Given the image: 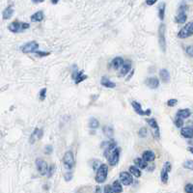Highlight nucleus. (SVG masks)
<instances>
[{
	"label": "nucleus",
	"instance_id": "ea45409f",
	"mask_svg": "<svg viewBox=\"0 0 193 193\" xmlns=\"http://www.w3.org/2000/svg\"><path fill=\"white\" fill-rule=\"evenodd\" d=\"M185 192L186 193H193V185L192 184H187L185 186Z\"/></svg>",
	"mask_w": 193,
	"mask_h": 193
},
{
	"label": "nucleus",
	"instance_id": "de8ad7c7",
	"mask_svg": "<svg viewBox=\"0 0 193 193\" xmlns=\"http://www.w3.org/2000/svg\"><path fill=\"white\" fill-rule=\"evenodd\" d=\"M96 192H101V186H100V185H97Z\"/></svg>",
	"mask_w": 193,
	"mask_h": 193
},
{
	"label": "nucleus",
	"instance_id": "a211bd4d",
	"mask_svg": "<svg viewBox=\"0 0 193 193\" xmlns=\"http://www.w3.org/2000/svg\"><path fill=\"white\" fill-rule=\"evenodd\" d=\"M101 84L105 88H110V89H114L116 87V83H114L113 81H111L109 78L106 76H102L101 79Z\"/></svg>",
	"mask_w": 193,
	"mask_h": 193
},
{
	"label": "nucleus",
	"instance_id": "f8f14e48",
	"mask_svg": "<svg viewBox=\"0 0 193 193\" xmlns=\"http://www.w3.org/2000/svg\"><path fill=\"white\" fill-rule=\"evenodd\" d=\"M131 67H132V63L130 60H124V63L122 67L120 68V73H119V76L123 77L127 76V73L131 71Z\"/></svg>",
	"mask_w": 193,
	"mask_h": 193
},
{
	"label": "nucleus",
	"instance_id": "8fccbe9b",
	"mask_svg": "<svg viewBox=\"0 0 193 193\" xmlns=\"http://www.w3.org/2000/svg\"><path fill=\"white\" fill-rule=\"evenodd\" d=\"M188 150H189V152H190V153H192V152H193V151H192V147H189V149H188Z\"/></svg>",
	"mask_w": 193,
	"mask_h": 193
},
{
	"label": "nucleus",
	"instance_id": "f03ea898",
	"mask_svg": "<svg viewBox=\"0 0 193 193\" xmlns=\"http://www.w3.org/2000/svg\"><path fill=\"white\" fill-rule=\"evenodd\" d=\"M157 34H158V43H159L160 50L163 53H165L167 43H166V25L164 23L159 24Z\"/></svg>",
	"mask_w": 193,
	"mask_h": 193
},
{
	"label": "nucleus",
	"instance_id": "72a5a7b5",
	"mask_svg": "<svg viewBox=\"0 0 193 193\" xmlns=\"http://www.w3.org/2000/svg\"><path fill=\"white\" fill-rule=\"evenodd\" d=\"M138 135L140 138H146L148 135V130L146 127H141L139 131H138Z\"/></svg>",
	"mask_w": 193,
	"mask_h": 193
},
{
	"label": "nucleus",
	"instance_id": "6ab92c4d",
	"mask_svg": "<svg viewBox=\"0 0 193 193\" xmlns=\"http://www.w3.org/2000/svg\"><path fill=\"white\" fill-rule=\"evenodd\" d=\"M44 18V14L43 11H38L35 14H33L31 18H30V21L32 22H42Z\"/></svg>",
	"mask_w": 193,
	"mask_h": 193
},
{
	"label": "nucleus",
	"instance_id": "a878e982",
	"mask_svg": "<svg viewBox=\"0 0 193 193\" xmlns=\"http://www.w3.org/2000/svg\"><path fill=\"white\" fill-rule=\"evenodd\" d=\"M112 186V190L114 193H121L123 192V186H122V184H121V182L120 181H114L113 182V184L111 185Z\"/></svg>",
	"mask_w": 193,
	"mask_h": 193
},
{
	"label": "nucleus",
	"instance_id": "9d476101",
	"mask_svg": "<svg viewBox=\"0 0 193 193\" xmlns=\"http://www.w3.org/2000/svg\"><path fill=\"white\" fill-rule=\"evenodd\" d=\"M21 51L25 54H29V53H34L37 49H39V43L36 41H32L29 42L25 44H23L21 47Z\"/></svg>",
	"mask_w": 193,
	"mask_h": 193
},
{
	"label": "nucleus",
	"instance_id": "b1692460",
	"mask_svg": "<svg viewBox=\"0 0 193 193\" xmlns=\"http://www.w3.org/2000/svg\"><path fill=\"white\" fill-rule=\"evenodd\" d=\"M133 162H134L135 166H137L140 170L146 169V168L148 167V162H146L142 157H136Z\"/></svg>",
	"mask_w": 193,
	"mask_h": 193
},
{
	"label": "nucleus",
	"instance_id": "0eeeda50",
	"mask_svg": "<svg viewBox=\"0 0 193 193\" xmlns=\"http://www.w3.org/2000/svg\"><path fill=\"white\" fill-rule=\"evenodd\" d=\"M119 179H120L121 184L125 186L130 185L133 182V176L130 174V172H127V171L121 172L120 175H119Z\"/></svg>",
	"mask_w": 193,
	"mask_h": 193
},
{
	"label": "nucleus",
	"instance_id": "a18cd8bd",
	"mask_svg": "<svg viewBox=\"0 0 193 193\" xmlns=\"http://www.w3.org/2000/svg\"><path fill=\"white\" fill-rule=\"evenodd\" d=\"M133 73H134V70H132V71L130 72V75H128V76H127V80H130V79L131 78V76H133Z\"/></svg>",
	"mask_w": 193,
	"mask_h": 193
},
{
	"label": "nucleus",
	"instance_id": "ddd939ff",
	"mask_svg": "<svg viewBox=\"0 0 193 193\" xmlns=\"http://www.w3.org/2000/svg\"><path fill=\"white\" fill-rule=\"evenodd\" d=\"M147 123L153 130H154V135L156 139H159L160 138V131H159V127H158V124L155 118L147 119Z\"/></svg>",
	"mask_w": 193,
	"mask_h": 193
},
{
	"label": "nucleus",
	"instance_id": "a19ab883",
	"mask_svg": "<svg viewBox=\"0 0 193 193\" xmlns=\"http://www.w3.org/2000/svg\"><path fill=\"white\" fill-rule=\"evenodd\" d=\"M165 168V169L168 171V172H171L172 171V164H171V162H169V161H166L165 162V164H164V166H163Z\"/></svg>",
	"mask_w": 193,
	"mask_h": 193
},
{
	"label": "nucleus",
	"instance_id": "79ce46f5",
	"mask_svg": "<svg viewBox=\"0 0 193 193\" xmlns=\"http://www.w3.org/2000/svg\"><path fill=\"white\" fill-rule=\"evenodd\" d=\"M103 192H105V193H110V192H113L111 185H106L105 186V188H103Z\"/></svg>",
	"mask_w": 193,
	"mask_h": 193
},
{
	"label": "nucleus",
	"instance_id": "bb28decb",
	"mask_svg": "<svg viewBox=\"0 0 193 193\" xmlns=\"http://www.w3.org/2000/svg\"><path fill=\"white\" fill-rule=\"evenodd\" d=\"M128 171H130V174L132 176H134L135 178H140L141 175H142V172L140 171V169L137 166H135V165L130 166V168H128Z\"/></svg>",
	"mask_w": 193,
	"mask_h": 193
},
{
	"label": "nucleus",
	"instance_id": "58836bf2",
	"mask_svg": "<svg viewBox=\"0 0 193 193\" xmlns=\"http://www.w3.org/2000/svg\"><path fill=\"white\" fill-rule=\"evenodd\" d=\"M53 152V148L51 145H47L44 148V154L46 155H51Z\"/></svg>",
	"mask_w": 193,
	"mask_h": 193
},
{
	"label": "nucleus",
	"instance_id": "5701e85b",
	"mask_svg": "<svg viewBox=\"0 0 193 193\" xmlns=\"http://www.w3.org/2000/svg\"><path fill=\"white\" fill-rule=\"evenodd\" d=\"M13 14H14V8H13V6H9L3 11L2 18L4 21H7V19H10L13 17Z\"/></svg>",
	"mask_w": 193,
	"mask_h": 193
},
{
	"label": "nucleus",
	"instance_id": "2eb2a0df",
	"mask_svg": "<svg viewBox=\"0 0 193 193\" xmlns=\"http://www.w3.org/2000/svg\"><path fill=\"white\" fill-rule=\"evenodd\" d=\"M146 86H148L150 89H157L159 86V80L156 76H152L147 78L145 80Z\"/></svg>",
	"mask_w": 193,
	"mask_h": 193
},
{
	"label": "nucleus",
	"instance_id": "c9c22d12",
	"mask_svg": "<svg viewBox=\"0 0 193 193\" xmlns=\"http://www.w3.org/2000/svg\"><path fill=\"white\" fill-rule=\"evenodd\" d=\"M36 54V55L40 56V57H46V56H48V55H50V52H46V51H39L38 49L37 50L34 52Z\"/></svg>",
	"mask_w": 193,
	"mask_h": 193
},
{
	"label": "nucleus",
	"instance_id": "2f4dec72",
	"mask_svg": "<svg viewBox=\"0 0 193 193\" xmlns=\"http://www.w3.org/2000/svg\"><path fill=\"white\" fill-rule=\"evenodd\" d=\"M174 124H175V126H176V127H178V128H181L182 127H184V119H182V118H180V117H177L176 116V118H175V120H174Z\"/></svg>",
	"mask_w": 193,
	"mask_h": 193
},
{
	"label": "nucleus",
	"instance_id": "cd10ccee",
	"mask_svg": "<svg viewBox=\"0 0 193 193\" xmlns=\"http://www.w3.org/2000/svg\"><path fill=\"white\" fill-rule=\"evenodd\" d=\"M160 179H161V182H163V184H167L168 180H169V172H168L164 167H163L162 169H161Z\"/></svg>",
	"mask_w": 193,
	"mask_h": 193
},
{
	"label": "nucleus",
	"instance_id": "f257e3e1",
	"mask_svg": "<svg viewBox=\"0 0 193 193\" xmlns=\"http://www.w3.org/2000/svg\"><path fill=\"white\" fill-rule=\"evenodd\" d=\"M107 175H108V165L101 163V165L96 170L95 181L98 184H103L107 179Z\"/></svg>",
	"mask_w": 193,
	"mask_h": 193
},
{
	"label": "nucleus",
	"instance_id": "6e6552de",
	"mask_svg": "<svg viewBox=\"0 0 193 193\" xmlns=\"http://www.w3.org/2000/svg\"><path fill=\"white\" fill-rule=\"evenodd\" d=\"M131 106L133 108V110L135 111L136 114L140 115V116H150L152 114L151 109H147V110H143L142 109V105L140 102H138L136 101H131Z\"/></svg>",
	"mask_w": 193,
	"mask_h": 193
},
{
	"label": "nucleus",
	"instance_id": "e433bc0d",
	"mask_svg": "<svg viewBox=\"0 0 193 193\" xmlns=\"http://www.w3.org/2000/svg\"><path fill=\"white\" fill-rule=\"evenodd\" d=\"M192 165H193V161L190 159V160H186L185 163H184V168H185V169H189V170H192Z\"/></svg>",
	"mask_w": 193,
	"mask_h": 193
},
{
	"label": "nucleus",
	"instance_id": "39448f33",
	"mask_svg": "<svg viewBox=\"0 0 193 193\" xmlns=\"http://www.w3.org/2000/svg\"><path fill=\"white\" fill-rule=\"evenodd\" d=\"M63 164L64 167L67 170H72V168L76 165V160H75V155H73L72 151H67L65 153L63 157Z\"/></svg>",
	"mask_w": 193,
	"mask_h": 193
},
{
	"label": "nucleus",
	"instance_id": "4be33fe9",
	"mask_svg": "<svg viewBox=\"0 0 193 193\" xmlns=\"http://www.w3.org/2000/svg\"><path fill=\"white\" fill-rule=\"evenodd\" d=\"M176 116L177 117H180L182 119H187L189 118L191 116V111L190 109H188V108H185V109H180L178 110L177 113H176Z\"/></svg>",
	"mask_w": 193,
	"mask_h": 193
},
{
	"label": "nucleus",
	"instance_id": "1a4fd4ad",
	"mask_svg": "<svg viewBox=\"0 0 193 193\" xmlns=\"http://www.w3.org/2000/svg\"><path fill=\"white\" fill-rule=\"evenodd\" d=\"M35 163H36V168L39 172V174L42 176H46L48 169L47 162L46 160H43V158H37Z\"/></svg>",
	"mask_w": 193,
	"mask_h": 193
},
{
	"label": "nucleus",
	"instance_id": "c03bdc74",
	"mask_svg": "<svg viewBox=\"0 0 193 193\" xmlns=\"http://www.w3.org/2000/svg\"><path fill=\"white\" fill-rule=\"evenodd\" d=\"M157 2V0H146V4L148 6H153L154 4H156Z\"/></svg>",
	"mask_w": 193,
	"mask_h": 193
},
{
	"label": "nucleus",
	"instance_id": "f3484780",
	"mask_svg": "<svg viewBox=\"0 0 193 193\" xmlns=\"http://www.w3.org/2000/svg\"><path fill=\"white\" fill-rule=\"evenodd\" d=\"M142 158L146 162H154L155 159H156V154L151 150H147V151L143 152Z\"/></svg>",
	"mask_w": 193,
	"mask_h": 193
},
{
	"label": "nucleus",
	"instance_id": "473e14b6",
	"mask_svg": "<svg viewBox=\"0 0 193 193\" xmlns=\"http://www.w3.org/2000/svg\"><path fill=\"white\" fill-rule=\"evenodd\" d=\"M47 88H43L41 91H40L39 93V98L41 101H43L44 100H46L47 98Z\"/></svg>",
	"mask_w": 193,
	"mask_h": 193
},
{
	"label": "nucleus",
	"instance_id": "f704fd0d",
	"mask_svg": "<svg viewBox=\"0 0 193 193\" xmlns=\"http://www.w3.org/2000/svg\"><path fill=\"white\" fill-rule=\"evenodd\" d=\"M64 179H65L66 182L72 181V172L71 170L70 171L68 170V172H66L65 174H64Z\"/></svg>",
	"mask_w": 193,
	"mask_h": 193
},
{
	"label": "nucleus",
	"instance_id": "4c0bfd02",
	"mask_svg": "<svg viewBox=\"0 0 193 193\" xmlns=\"http://www.w3.org/2000/svg\"><path fill=\"white\" fill-rule=\"evenodd\" d=\"M177 103H178V100H176V98H171V100L167 101V105L169 107H174L177 105Z\"/></svg>",
	"mask_w": 193,
	"mask_h": 193
},
{
	"label": "nucleus",
	"instance_id": "9b49d317",
	"mask_svg": "<svg viewBox=\"0 0 193 193\" xmlns=\"http://www.w3.org/2000/svg\"><path fill=\"white\" fill-rule=\"evenodd\" d=\"M87 78H88V76L84 75L82 70L81 71L75 70V71H72V79L75 81V84H76V85H78V84L81 83L82 81L86 80Z\"/></svg>",
	"mask_w": 193,
	"mask_h": 193
},
{
	"label": "nucleus",
	"instance_id": "09e8293b",
	"mask_svg": "<svg viewBox=\"0 0 193 193\" xmlns=\"http://www.w3.org/2000/svg\"><path fill=\"white\" fill-rule=\"evenodd\" d=\"M50 1H51V3H52L53 5H56V4L59 2V0H50Z\"/></svg>",
	"mask_w": 193,
	"mask_h": 193
},
{
	"label": "nucleus",
	"instance_id": "7c9ffc66",
	"mask_svg": "<svg viewBox=\"0 0 193 193\" xmlns=\"http://www.w3.org/2000/svg\"><path fill=\"white\" fill-rule=\"evenodd\" d=\"M55 171H56V165H55V164H51L50 166H48L47 176L48 178H51V177L53 176L54 173H55Z\"/></svg>",
	"mask_w": 193,
	"mask_h": 193
},
{
	"label": "nucleus",
	"instance_id": "c756f323",
	"mask_svg": "<svg viewBox=\"0 0 193 193\" xmlns=\"http://www.w3.org/2000/svg\"><path fill=\"white\" fill-rule=\"evenodd\" d=\"M103 132H105V135L108 138H111L113 137V127L111 126H105L103 127Z\"/></svg>",
	"mask_w": 193,
	"mask_h": 193
},
{
	"label": "nucleus",
	"instance_id": "aec40b11",
	"mask_svg": "<svg viewBox=\"0 0 193 193\" xmlns=\"http://www.w3.org/2000/svg\"><path fill=\"white\" fill-rule=\"evenodd\" d=\"M123 63H124V59L120 56H118V57H115L111 61L110 66H111V68L114 69V70H119V69L122 67Z\"/></svg>",
	"mask_w": 193,
	"mask_h": 193
},
{
	"label": "nucleus",
	"instance_id": "412c9836",
	"mask_svg": "<svg viewBox=\"0 0 193 193\" xmlns=\"http://www.w3.org/2000/svg\"><path fill=\"white\" fill-rule=\"evenodd\" d=\"M159 77L163 83H168L170 81V72L166 69H162L159 72Z\"/></svg>",
	"mask_w": 193,
	"mask_h": 193
},
{
	"label": "nucleus",
	"instance_id": "49530a36",
	"mask_svg": "<svg viewBox=\"0 0 193 193\" xmlns=\"http://www.w3.org/2000/svg\"><path fill=\"white\" fill-rule=\"evenodd\" d=\"M44 1V0H32V2H34V3H43Z\"/></svg>",
	"mask_w": 193,
	"mask_h": 193
},
{
	"label": "nucleus",
	"instance_id": "c85d7f7f",
	"mask_svg": "<svg viewBox=\"0 0 193 193\" xmlns=\"http://www.w3.org/2000/svg\"><path fill=\"white\" fill-rule=\"evenodd\" d=\"M88 126L90 128H92V130H96V128L100 127V122H98V119L92 117V118H90V120L88 122Z\"/></svg>",
	"mask_w": 193,
	"mask_h": 193
},
{
	"label": "nucleus",
	"instance_id": "7ed1b4c3",
	"mask_svg": "<svg viewBox=\"0 0 193 193\" xmlns=\"http://www.w3.org/2000/svg\"><path fill=\"white\" fill-rule=\"evenodd\" d=\"M30 28V24L27 22H21L18 21H14L12 23L9 24L8 29L12 33H21L24 30Z\"/></svg>",
	"mask_w": 193,
	"mask_h": 193
},
{
	"label": "nucleus",
	"instance_id": "393cba45",
	"mask_svg": "<svg viewBox=\"0 0 193 193\" xmlns=\"http://www.w3.org/2000/svg\"><path fill=\"white\" fill-rule=\"evenodd\" d=\"M165 9H166V4L164 2L160 3L157 7V11H158V18L162 21L165 18Z\"/></svg>",
	"mask_w": 193,
	"mask_h": 193
},
{
	"label": "nucleus",
	"instance_id": "423d86ee",
	"mask_svg": "<svg viewBox=\"0 0 193 193\" xmlns=\"http://www.w3.org/2000/svg\"><path fill=\"white\" fill-rule=\"evenodd\" d=\"M192 34H193V23L188 22L179 31V33H178V37H179V39L184 40V39H187V38L191 37Z\"/></svg>",
	"mask_w": 193,
	"mask_h": 193
},
{
	"label": "nucleus",
	"instance_id": "dca6fc26",
	"mask_svg": "<svg viewBox=\"0 0 193 193\" xmlns=\"http://www.w3.org/2000/svg\"><path fill=\"white\" fill-rule=\"evenodd\" d=\"M43 130H40V128L36 127L35 130H34V131L32 132L30 138H29V142H30V144H34L36 140L41 139V138L43 137Z\"/></svg>",
	"mask_w": 193,
	"mask_h": 193
},
{
	"label": "nucleus",
	"instance_id": "37998d69",
	"mask_svg": "<svg viewBox=\"0 0 193 193\" xmlns=\"http://www.w3.org/2000/svg\"><path fill=\"white\" fill-rule=\"evenodd\" d=\"M185 52H186V54H188V55H189L190 57H192V47H191V46L187 47L185 48Z\"/></svg>",
	"mask_w": 193,
	"mask_h": 193
},
{
	"label": "nucleus",
	"instance_id": "20e7f679",
	"mask_svg": "<svg viewBox=\"0 0 193 193\" xmlns=\"http://www.w3.org/2000/svg\"><path fill=\"white\" fill-rule=\"evenodd\" d=\"M188 9V6L185 3H182L179 7V11H178L177 16L175 17V22L179 24H184L186 22L187 19V14L186 11Z\"/></svg>",
	"mask_w": 193,
	"mask_h": 193
},
{
	"label": "nucleus",
	"instance_id": "4468645a",
	"mask_svg": "<svg viewBox=\"0 0 193 193\" xmlns=\"http://www.w3.org/2000/svg\"><path fill=\"white\" fill-rule=\"evenodd\" d=\"M181 135L185 138V139H192L193 136V128L192 126H186L184 127H181Z\"/></svg>",
	"mask_w": 193,
	"mask_h": 193
}]
</instances>
